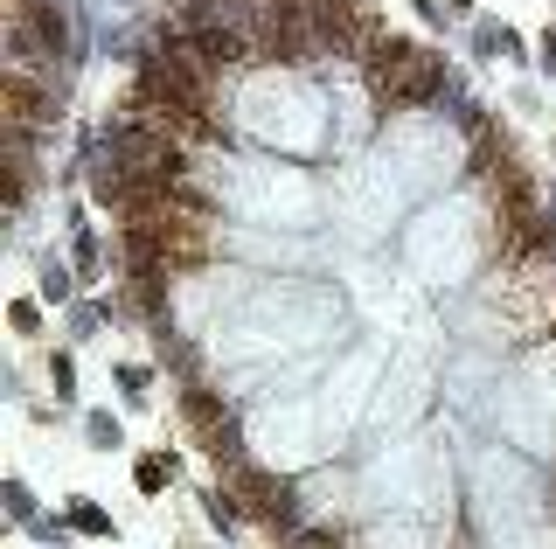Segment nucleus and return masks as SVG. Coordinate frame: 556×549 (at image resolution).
I'll list each match as a JSON object with an SVG mask.
<instances>
[{"label":"nucleus","mask_w":556,"mask_h":549,"mask_svg":"<svg viewBox=\"0 0 556 549\" xmlns=\"http://www.w3.org/2000/svg\"><path fill=\"white\" fill-rule=\"evenodd\" d=\"M133 480H139V494H146V501H160V494H167V487L181 480V459H174L167 445H153V452H139Z\"/></svg>","instance_id":"nucleus-1"},{"label":"nucleus","mask_w":556,"mask_h":549,"mask_svg":"<svg viewBox=\"0 0 556 549\" xmlns=\"http://www.w3.org/2000/svg\"><path fill=\"white\" fill-rule=\"evenodd\" d=\"M35 299H42V306H70V265L42 258V272H35Z\"/></svg>","instance_id":"nucleus-2"},{"label":"nucleus","mask_w":556,"mask_h":549,"mask_svg":"<svg viewBox=\"0 0 556 549\" xmlns=\"http://www.w3.org/2000/svg\"><path fill=\"white\" fill-rule=\"evenodd\" d=\"M70 529H77V536H112V515H105L91 494H70Z\"/></svg>","instance_id":"nucleus-3"},{"label":"nucleus","mask_w":556,"mask_h":549,"mask_svg":"<svg viewBox=\"0 0 556 549\" xmlns=\"http://www.w3.org/2000/svg\"><path fill=\"white\" fill-rule=\"evenodd\" d=\"M84 438H91V452H119V445H126V424L112 411H91L84 417Z\"/></svg>","instance_id":"nucleus-4"},{"label":"nucleus","mask_w":556,"mask_h":549,"mask_svg":"<svg viewBox=\"0 0 556 549\" xmlns=\"http://www.w3.org/2000/svg\"><path fill=\"white\" fill-rule=\"evenodd\" d=\"M119 390H126L133 411H146V404H153V369H146V362H119Z\"/></svg>","instance_id":"nucleus-5"},{"label":"nucleus","mask_w":556,"mask_h":549,"mask_svg":"<svg viewBox=\"0 0 556 549\" xmlns=\"http://www.w3.org/2000/svg\"><path fill=\"white\" fill-rule=\"evenodd\" d=\"M49 390H56V404H70V397H77V355H70V348H56V355H49Z\"/></svg>","instance_id":"nucleus-6"},{"label":"nucleus","mask_w":556,"mask_h":549,"mask_svg":"<svg viewBox=\"0 0 556 549\" xmlns=\"http://www.w3.org/2000/svg\"><path fill=\"white\" fill-rule=\"evenodd\" d=\"M0 501H7V522H21V529L35 522V494H28V480H7V487H0Z\"/></svg>","instance_id":"nucleus-7"},{"label":"nucleus","mask_w":556,"mask_h":549,"mask_svg":"<svg viewBox=\"0 0 556 549\" xmlns=\"http://www.w3.org/2000/svg\"><path fill=\"white\" fill-rule=\"evenodd\" d=\"M7 320H14V334H21V341H35V334H42V299H14V306H7Z\"/></svg>","instance_id":"nucleus-8"},{"label":"nucleus","mask_w":556,"mask_h":549,"mask_svg":"<svg viewBox=\"0 0 556 549\" xmlns=\"http://www.w3.org/2000/svg\"><path fill=\"white\" fill-rule=\"evenodd\" d=\"M536 56H543V70H550V77H556V21H550V28H543V42H536Z\"/></svg>","instance_id":"nucleus-9"},{"label":"nucleus","mask_w":556,"mask_h":549,"mask_svg":"<svg viewBox=\"0 0 556 549\" xmlns=\"http://www.w3.org/2000/svg\"><path fill=\"white\" fill-rule=\"evenodd\" d=\"M438 7H445V14H473V0H438Z\"/></svg>","instance_id":"nucleus-10"}]
</instances>
